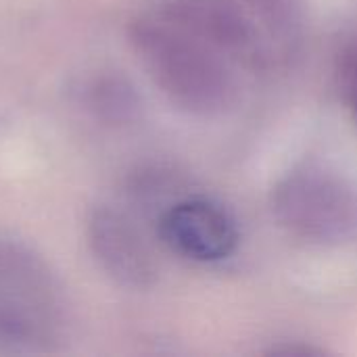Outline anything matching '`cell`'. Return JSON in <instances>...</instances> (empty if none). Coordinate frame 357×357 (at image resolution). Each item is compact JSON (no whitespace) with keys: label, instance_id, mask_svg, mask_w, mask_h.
<instances>
[{"label":"cell","instance_id":"cell-1","mask_svg":"<svg viewBox=\"0 0 357 357\" xmlns=\"http://www.w3.org/2000/svg\"><path fill=\"white\" fill-rule=\"evenodd\" d=\"M128 38L151 79L176 107L218 115L234 105L238 86L230 59L190 29L149 6L130 21Z\"/></svg>","mask_w":357,"mask_h":357},{"label":"cell","instance_id":"cell-2","mask_svg":"<svg viewBox=\"0 0 357 357\" xmlns=\"http://www.w3.org/2000/svg\"><path fill=\"white\" fill-rule=\"evenodd\" d=\"M67 326L69 301L59 274L29 245L0 236V354H48Z\"/></svg>","mask_w":357,"mask_h":357},{"label":"cell","instance_id":"cell-3","mask_svg":"<svg viewBox=\"0 0 357 357\" xmlns=\"http://www.w3.org/2000/svg\"><path fill=\"white\" fill-rule=\"evenodd\" d=\"M272 211L282 228L312 243H343L357 234V190L322 167L284 176L272 190Z\"/></svg>","mask_w":357,"mask_h":357},{"label":"cell","instance_id":"cell-4","mask_svg":"<svg viewBox=\"0 0 357 357\" xmlns=\"http://www.w3.org/2000/svg\"><path fill=\"white\" fill-rule=\"evenodd\" d=\"M86 243L100 270L119 287L144 291L155 284V257L126 211L113 205L92 207L86 218Z\"/></svg>","mask_w":357,"mask_h":357},{"label":"cell","instance_id":"cell-5","mask_svg":"<svg viewBox=\"0 0 357 357\" xmlns=\"http://www.w3.org/2000/svg\"><path fill=\"white\" fill-rule=\"evenodd\" d=\"M151 6L209 42L230 61L249 69H268L259 38L238 0H153Z\"/></svg>","mask_w":357,"mask_h":357},{"label":"cell","instance_id":"cell-6","mask_svg":"<svg viewBox=\"0 0 357 357\" xmlns=\"http://www.w3.org/2000/svg\"><path fill=\"white\" fill-rule=\"evenodd\" d=\"M161 241L178 255L213 264L234 253L238 245V228L232 215L213 201L184 199L159 215Z\"/></svg>","mask_w":357,"mask_h":357},{"label":"cell","instance_id":"cell-7","mask_svg":"<svg viewBox=\"0 0 357 357\" xmlns=\"http://www.w3.org/2000/svg\"><path fill=\"white\" fill-rule=\"evenodd\" d=\"M264 48L268 69L287 63L301 46L303 0H238Z\"/></svg>","mask_w":357,"mask_h":357},{"label":"cell","instance_id":"cell-8","mask_svg":"<svg viewBox=\"0 0 357 357\" xmlns=\"http://www.w3.org/2000/svg\"><path fill=\"white\" fill-rule=\"evenodd\" d=\"M75 105L105 126H128L140 115V96L132 82L117 71H96L73 88Z\"/></svg>","mask_w":357,"mask_h":357},{"label":"cell","instance_id":"cell-9","mask_svg":"<svg viewBox=\"0 0 357 357\" xmlns=\"http://www.w3.org/2000/svg\"><path fill=\"white\" fill-rule=\"evenodd\" d=\"M339 92L357 123V38L347 42L337 59Z\"/></svg>","mask_w":357,"mask_h":357}]
</instances>
